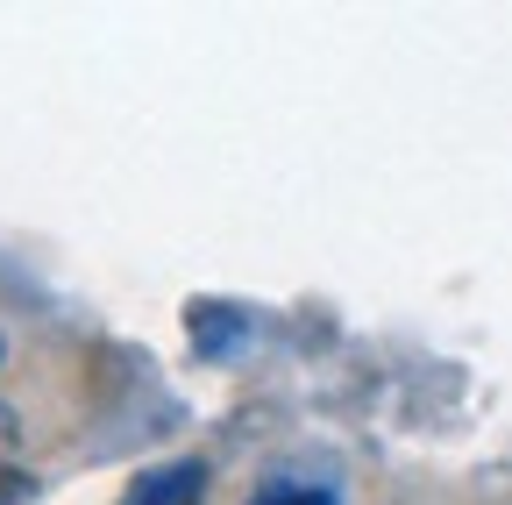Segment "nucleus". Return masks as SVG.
<instances>
[{"instance_id": "1", "label": "nucleus", "mask_w": 512, "mask_h": 505, "mask_svg": "<svg viewBox=\"0 0 512 505\" xmlns=\"http://www.w3.org/2000/svg\"><path fill=\"white\" fill-rule=\"evenodd\" d=\"M121 505H200V463H171V470L136 477Z\"/></svg>"}, {"instance_id": "2", "label": "nucleus", "mask_w": 512, "mask_h": 505, "mask_svg": "<svg viewBox=\"0 0 512 505\" xmlns=\"http://www.w3.org/2000/svg\"><path fill=\"white\" fill-rule=\"evenodd\" d=\"M256 505H335V491H320V484H292V477H278V484H264V491H256Z\"/></svg>"}, {"instance_id": "3", "label": "nucleus", "mask_w": 512, "mask_h": 505, "mask_svg": "<svg viewBox=\"0 0 512 505\" xmlns=\"http://www.w3.org/2000/svg\"><path fill=\"white\" fill-rule=\"evenodd\" d=\"M29 498V477L22 470H0V505H22Z\"/></svg>"}, {"instance_id": "4", "label": "nucleus", "mask_w": 512, "mask_h": 505, "mask_svg": "<svg viewBox=\"0 0 512 505\" xmlns=\"http://www.w3.org/2000/svg\"><path fill=\"white\" fill-rule=\"evenodd\" d=\"M8 456H15V413L0 406V470H8Z\"/></svg>"}, {"instance_id": "5", "label": "nucleus", "mask_w": 512, "mask_h": 505, "mask_svg": "<svg viewBox=\"0 0 512 505\" xmlns=\"http://www.w3.org/2000/svg\"><path fill=\"white\" fill-rule=\"evenodd\" d=\"M0 363H8V342H0Z\"/></svg>"}]
</instances>
